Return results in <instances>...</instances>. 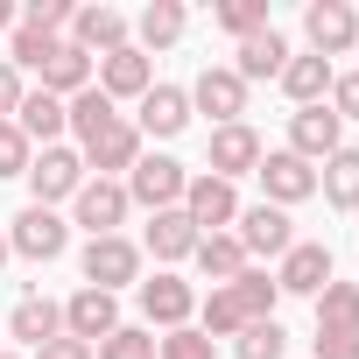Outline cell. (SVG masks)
I'll list each match as a JSON object with an SVG mask.
<instances>
[{
	"mask_svg": "<svg viewBox=\"0 0 359 359\" xmlns=\"http://www.w3.org/2000/svg\"><path fill=\"white\" fill-rule=\"evenodd\" d=\"M184 184H191V169H184V162H169V155H141V162L127 169V205L176 212V205H184Z\"/></svg>",
	"mask_w": 359,
	"mask_h": 359,
	"instance_id": "6da1fadb",
	"label": "cell"
},
{
	"mask_svg": "<svg viewBox=\"0 0 359 359\" xmlns=\"http://www.w3.org/2000/svg\"><path fill=\"white\" fill-rule=\"evenodd\" d=\"M141 275V247L134 240H120V233H106V240H92L85 247V289H120V282H134Z\"/></svg>",
	"mask_w": 359,
	"mask_h": 359,
	"instance_id": "7a4b0ae2",
	"label": "cell"
},
{
	"mask_svg": "<svg viewBox=\"0 0 359 359\" xmlns=\"http://www.w3.org/2000/svg\"><path fill=\"white\" fill-rule=\"evenodd\" d=\"M324 282H331V247L324 240H296L282 254V268H275V289L282 296H324Z\"/></svg>",
	"mask_w": 359,
	"mask_h": 359,
	"instance_id": "3957f363",
	"label": "cell"
},
{
	"mask_svg": "<svg viewBox=\"0 0 359 359\" xmlns=\"http://www.w3.org/2000/svg\"><path fill=\"white\" fill-rule=\"evenodd\" d=\"M29 191H36V205L78 198V191H85V155H71V148H43V155L29 162Z\"/></svg>",
	"mask_w": 359,
	"mask_h": 359,
	"instance_id": "277c9868",
	"label": "cell"
},
{
	"mask_svg": "<svg viewBox=\"0 0 359 359\" xmlns=\"http://www.w3.org/2000/svg\"><path fill=\"white\" fill-rule=\"evenodd\" d=\"M254 176H261V191H268V205H275V212H282V205L317 198V169H310L303 155H289V148H282V155H261V169H254Z\"/></svg>",
	"mask_w": 359,
	"mask_h": 359,
	"instance_id": "5b68a950",
	"label": "cell"
},
{
	"mask_svg": "<svg viewBox=\"0 0 359 359\" xmlns=\"http://www.w3.org/2000/svg\"><path fill=\"white\" fill-rule=\"evenodd\" d=\"M184 219H191L198 233H205V226L219 233V226L240 219V191L226 184V176H191V184H184Z\"/></svg>",
	"mask_w": 359,
	"mask_h": 359,
	"instance_id": "8992f818",
	"label": "cell"
},
{
	"mask_svg": "<svg viewBox=\"0 0 359 359\" xmlns=\"http://www.w3.org/2000/svg\"><path fill=\"white\" fill-rule=\"evenodd\" d=\"M303 29H310V57H324V64L359 43V15L345 8V0H317V8L303 15Z\"/></svg>",
	"mask_w": 359,
	"mask_h": 359,
	"instance_id": "52a82bcc",
	"label": "cell"
},
{
	"mask_svg": "<svg viewBox=\"0 0 359 359\" xmlns=\"http://www.w3.org/2000/svg\"><path fill=\"white\" fill-rule=\"evenodd\" d=\"M345 120L331 113V106H296V120H289V155H303V162H324V155H338L345 141Z\"/></svg>",
	"mask_w": 359,
	"mask_h": 359,
	"instance_id": "ba28073f",
	"label": "cell"
},
{
	"mask_svg": "<svg viewBox=\"0 0 359 359\" xmlns=\"http://www.w3.org/2000/svg\"><path fill=\"white\" fill-rule=\"evenodd\" d=\"M8 247H15V254H29V261H57V254L71 247V226H64V219H57L50 205H29V212L15 219Z\"/></svg>",
	"mask_w": 359,
	"mask_h": 359,
	"instance_id": "9c48e42d",
	"label": "cell"
},
{
	"mask_svg": "<svg viewBox=\"0 0 359 359\" xmlns=\"http://www.w3.org/2000/svg\"><path fill=\"white\" fill-rule=\"evenodd\" d=\"M261 169V134L247 127V120H233V127H212V176H254Z\"/></svg>",
	"mask_w": 359,
	"mask_h": 359,
	"instance_id": "30bf717a",
	"label": "cell"
},
{
	"mask_svg": "<svg viewBox=\"0 0 359 359\" xmlns=\"http://www.w3.org/2000/svg\"><path fill=\"white\" fill-rule=\"evenodd\" d=\"M191 106H198V113H212L219 127H233V120L247 113V85L233 78V64H212V71L191 85Z\"/></svg>",
	"mask_w": 359,
	"mask_h": 359,
	"instance_id": "8fae6325",
	"label": "cell"
},
{
	"mask_svg": "<svg viewBox=\"0 0 359 359\" xmlns=\"http://www.w3.org/2000/svg\"><path fill=\"white\" fill-rule=\"evenodd\" d=\"M71 43L85 57H113V50H127V15L120 8H78L71 15Z\"/></svg>",
	"mask_w": 359,
	"mask_h": 359,
	"instance_id": "7c38bea8",
	"label": "cell"
},
{
	"mask_svg": "<svg viewBox=\"0 0 359 359\" xmlns=\"http://www.w3.org/2000/svg\"><path fill=\"white\" fill-rule=\"evenodd\" d=\"M64 331L85 338V345H92V338H113V331H120V303H113L106 289H78V296L64 303Z\"/></svg>",
	"mask_w": 359,
	"mask_h": 359,
	"instance_id": "4fadbf2b",
	"label": "cell"
},
{
	"mask_svg": "<svg viewBox=\"0 0 359 359\" xmlns=\"http://www.w3.org/2000/svg\"><path fill=\"white\" fill-rule=\"evenodd\" d=\"M36 71H43V92H50V99H78V92H92V57H85L78 43H57Z\"/></svg>",
	"mask_w": 359,
	"mask_h": 359,
	"instance_id": "5bb4252c",
	"label": "cell"
},
{
	"mask_svg": "<svg viewBox=\"0 0 359 359\" xmlns=\"http://www.w3.org/2000/svg\"><path fill=\"white\" fill-rule=\"evenodd\" d=\"M191 127V92L184 85H148L141 92V134H184Z\"/></svg>",
	"mask_w": 359,
	"mask_h": 359,
	"instance_id": "9a60e30c",
	"label": "cell"
},
{
	"mask_svg": "<svg viewBox=\"0 0 359 359\" xmlns=\"http://www.w3.org/2000/svg\"><path fill=\"white\" fill-rule=\"evenodd\" d=\"M141 310H148V324L176 331V324H191L198 296H191V282H176V275H155V282H141Z\"/></svg>",
	"mask_w": 359,
	"mask_h": 359,
	"instance_id": "2e32d148",
	"label": "cell"
},
{
	"mask_svg": "<svg viewBox=\"0 0 359 359\" xmlns=\"http://www.w3.org/2000/svg\"><path fill=\"white\" fill-rule=\"evenodd\" d=\"M120 219H127V184L99 176V184H85V191H78V226H92V240H106Z\"/></svg>",
	"mask_w": 359,
	"mask_h": 359,
	"instance_id": "e0dca14e",
	"label": "cell"
},
{
	"mask_svg": "<svg viewBox=\"0 0 359 359\" xmlns=\"http://www.w3.org/2000/svg\"><path fill=\"white\" fill-rule=\"evenodd\" d=\"M155 85V71H148V57L127 43V50H113V57H99V92L106 99H141Z\"/></svg>",
	"mask_w": 359,
	"mask_h": 359,
	"instance_id": "ac0fdd59",
	"label": "cell"
},
{
	"mask_svg": "<svg viewBox=\"0 0 359 359\" xmlns=\"http://www.w3.org/2000/svg\"><path fill=\"white\" fill-rule=\"evenodd\" d=\"M247 254H289L296 247V233H289V212H275V205H254V212H240V233H233Z\"/></svg>",
	"mask_w": 359,
	"mask_h": 359,
	"instance_id": "d6986e66",
	"label": "cell"
},
{
	"mask_svg": "<svg viewBox=\"0 0 359 359\" xmlns=\"http://www.w3.org/2000/svg\"><path fill=\"white\" fill-rule=\"evenodd\" d=\"M8 331L22 338V345H50V338H64V303H50V296H22L15 303V317H8Z\"/></svg>",
	"mask_w": 359,
	"mask_h": 359,
	"instance_id": "ffe728a7",
	"label": "cell"
},
{
	"mask_svg": "<svg viewBox=\"0 0 359 359\" xmlns=\"http://www.w3.org/2000/svg\"><path fill=\"white\" fill-rule=\"evenodd\" d=\"M198 240H205V233L184 219V205L148 219V254H155V261H184V254H198Z\"/></svg>",
	"mask_w": 359,
	"mask_h": 359,
	"instance_id": "44dd1931",
	"label": "cell"
},
{
	"mask_svg": "<svg viewBox=\"0 0 359 359\" xmlns=\"http://www.w3.org/2000/svg\"><path fill=\"white\" fill-rule=\"evenodd\" d=\"M22 134H29V148L43 141V148H57V134L71 127V113H64V99H50V92H22V120H15Z\"/></svg>",
	"mask_w": 359,
	"mask_h": 359,
	"instance_id": "7402d4cb",
	"label": "cell"
},
{
	"mask_svg": "<svg viewBox=\"0 0 359 359\" xmlns=\"http://www.w3.org/2000/svg\"><path fill=\"white\" fill-rule=\"evenodd\" d=\"M85 162L106 176V169H134L141 162V127H127V120H113L99 141H85Z\"/></svg>",
	"mask_w": 359,
	"mask_h": 359,
	"instance_id": "603a6c76",
	"label": "cell"
},
{
	"mask_svg": "<svg viewBox=\"0 0 359 359\" xmlns=\"http://www.w3.org/2000/svg\"><path fill=\"white\" fill-rule=\"evenodd\" d=\"M282 64H289V43H282L275 29H261V36H247V43H240L233 78H240V85H247V78H282Z\"/></svg>",
	"mask_w": 359,
	"mask_h": 359,
	"instance_id": "cb8c5ba5",
	"label": "cell"
},
{
	"mask_svg": "<svg viewBox=\"0 0 359 359\" xmlns=\"http://www.w3.org/2000/svg\"><path fill=\"white\" fill-rule=\"evenodd\" d=\"M331 78H338V71H331L324 57H289V64H282V92H289L296 106H324Z\"/></svg>",
	"mask_w": 359,
	"mask_h": 359,
	"instance_id": "d4e9b609",
	"label": "cell"
},
{
	"mask_svg": "<svg viewBox=\"0 0 359 359\" xmlns=\"http://www.w3.org/2000/svg\"><path fill=\"white\" fill-rule=\"evenodd\" d=\"M317 331L359 338V282H324V296H317Z\"/></svg>",
	"mask_w": 359,
	"mask_h": 359,
	"instance_id": "484cf974",
	"label": "cell"
},
{
	"mask_svg": "<svg viewBox=\"0 0 359 359\" xmlns=\"http://www.w3.org/2000/svg\"><path fill=\"white\" fill-rule=\"evenodd\" d=\"M317 191H324L338 212H359V148H338V155H324Z\"/></svg>",
	"mask_w": 359,
	"mask_h": 359,
	"instance_id": "4316f807",
	"label": "cell"
},
{
	"mask_svg": "<svg viewBox=\"0 0 359 359\" xmlns=\"http://www.w3.org/2000/svg\"><path fill=\"white\" fill-rule=\"evenodd\" d=\"M198 268L226 289V282H240V275H247V247H240L233 233H205V240H198Z\"/></svg>",
	"mask_w": 359,
	"mask_h": 359,
	"instance_id": "83f0119b",
	"label": "cell"
},
{
	"mask_svg": "<svg viewBox=\"0 0 359 359\" xmlns=\"http://www.w3.org/2000/svg\"><path fill=\"white\" fill-rule=\"evenodd\" d=\"M184 22H191V15L176 8V0H155V8H141V43H134V50H141V57H148V50H169L176 36H184Z\"/></svg>",
	"mask_w": 359,
	"mask_h": 359,
	"instance_id": "f1b7e54d",
	"label": "cell"
},
{
	"mask_svg": "<svg viewBox=\"0 0 359 359\" xmlns=\"http://www.w3.org/2000/svg\"><path fill=\"white\" fill-rule=\"evenodd\" d=\"M64 113H71V127H78V141H99V134H106V127L120 120V113H113V99H106L99 85H92V92H78V99H71Z\"/></svg>",
	"mask_w": 359,
	"mask_h": 359,
	"instance_id": "f546056e",
	"label": "cell"
},
{
	"mask_svg": "<svg viewBox=\"0 0 359 359\" xmlns=\"http://www.w3.org/2000/svg\"><path fill=\"white\" fill-rule=\"evenodd\" d=\"M233 296H240V310H247V324H261V317H275V303H282V289H275V275H261V268H247L240 282H226Z\"/></svg>",
	"mask_w": 359,
	"mask_h": 359,
	"instance_id": "4dcf8cb0",
	"label": "cell"
},
{
	"mask_svg": "<svg viewBox=\"0 0 359 359\" xmlns=\"http://www.w3.org/2000/svg\"><path fill=\"white\" fill-rule=\"evenodd\" d=\"M198 317H205V338H240V331H247V310H240L233 289H212Z\"/></svg>",
	"mask_w": 359,
	"mask_h": 359,
	"instance_id": "1f68e13d",
	"label": "cell"
},
{
	"mask_svg": "<svg viewBox=\"0 0 359 359\" xmlns=\"http://www.w3.org/2000/svg\"><path fill=\"white\" fill-rule=\"evenodd\" d=\"M282 352H289V331L275 317H261V324L240 331V359H282Z\"/></svg>",
	"mask_w": 359,
	"mask_h": 359,
	"instance_id": "d6a6232c",
	"label": "cell"
},
{
	"mask_svg": "<svg viewBox=\"0 0 359 359\" xmlns=\"http://www.w3.org/2000/svg\"><path fill=\"white\" fill-rule=\"evenodd\" d=\"M219 29H233L240 43L261 36V29H268V0H226V8H219Z\"/></svg>",
	"mask_w": 359,
	"mask_h": 359,
	"instance_id": "836d02e7",
	"label": "cell"
},
{
	"mask_svg": "<svg viewBox=\"0 0 359 359\" xmlns=\"http://www.w3.org/2000/svg\"><path fill=\"white\" fill-rule=\"evenodd\" d=\"M92 352H99V359H155V338H148V331H134V324H120V331H113V338H99Z\"/></svg>",
	"mask_w": 359,
	"mask_h": 359,
	"instance_id": "e575fe53",
	"label": "cell"
},
{
	"mask_svg": "<svg viewBox=\"0 0 359 359\" xmlns=\"http://www.w3.org/2000/svg\"><path fill=\"white\" fill-rule=\"evenodd\" d=\"M155 359H212V338L191 331V324H176L169 338H155Z\"/></svg>",
	"mask_w": 359,
	"mask_h": 359,
	"instance_id": "d590c367",
	"label": "cell"
},
{
	"mask_svg": "<svg viewBox=\"0 0 359 359\" xmlns=\"http://www.w3.org/2000/svg\"><path fill=\"white\" fill-rule=\"evenodd\" d=\"M29 134L15 127V120H0V176H29Z\"/></svg>",
	"mask_w": 359,
	"mask_h": 359,
	"instance_id": "8d00e7d4",
	"label": "cell"
},
{
	"mask_svg": "<svg viewBox=\"0 0 359 359\" xmlns=\"http://www.w3.org/2000/svg\"><path fill=\"white\" fill-rule=\"evenodd\" d=\"M71 22V8H64V0H29V22L22 29H36V36H57Z\"/></svg>",
	"mask_w": 359,
	"mask_h": 359,
	"instance_id": "74e56055",
	"label": "cell"
},
{
	"mask_svg": "<svg viewBox=\"0 0 359 359\" xmlns=\"http://www.w3.org/2000/svg\"><path fill=\"white\" fill-rule=\"evenodd\" d=\"M50 50H57V36H36V29H15V57H8V64H43Z\"/></svg>",
	"mask_w": 359,
	"mask_h": 359,
	"instance_id": "f35d334b",
	"label": "cell"
},
{
	"mask_svg": "<svg viewBox=\"0 0 359 359\" xmlns=\"http://www.w3.org/2000/svg\"><path fill=\"white\" fill-rule=\"evenodd\" d=\"M331 113L338 120H359V71L352 78H331Z\"/></svg>",
	"mask_w": 359,
	"mask_h": 359,
	"instance_id": "ab89813d",
	"label": "cell"
},
{
	"mask_svg": "<svg viewBox=\"0 0 359 359\" xmlns=\"http://www.w3.org/2000/svg\"><path fill=\"white\" fill-rule=\"evenodd\" d=\"M8 113H22V71L0 57V120H8Z\"/></svg>",
	"mask_w": 359,
	"mask_h": 359,
	"instance_id": "60d3db41",
	"label": "cell"
},
{
	"mask_svg": "<svg viewBox=\"0 0 359 359\" xmlns=\"http://www.w3.org/2000/svg\"><path fill=\"white\" fill-rule=\"evenodd\" d=\"M36 359H99V352H92L85 338H71V331H64V338H50V345H43Z\"/></svg>",
	"mask_w": 359,
	"mask_h": 359,
	"instance_id": "b9f144b4",
	"label": "cell"
},
{
	"mask_svg": "<svg viewBox=\"0 0 359 359\" xmlns=\"http://www.w3.org/2000/svg\"><path fill=\"white\" fill-rule=\"evenodd\" d=\"M317 359H359V338H338V331H317Z\"/></svg>",
	"mask_w": 359,
	"mask_h": 359,
	"instance_id": "7bdbcfd3",
	"label": "cell"
},
{
	"mask_svg": "<svg viewBox=\"0 0 359 359\" xmlns=\"http://www.w3.org/2000/svg\"><path fill=\"white\" fill-rule=\"evenodd\" d=\"M0 29H15V8H8V0H0Z\"/></svg>",
	"mask_w": 359,
	"mask_h": 359,
	"instance_id": "ee69618b",
	"label": "cell"
},
{
	"mask_svg": "<svg viewBox=\"0 0 359 359\" xmlns=\"http://www.w3.org/2000/svg\"><path fill=\"white\" fill-rule=\"evenodd\" d=\"M8 254H15V247H8V233H0V261H8Z\"/></svg>",
	"mask_w": 359,
	"mask_h": 359,
	"instance_id": "f6af8a7d",
	"label": "cell"
},
{
	"mask_svg": "<svg viewBox=\"0 0 359 359\" xmlns=\"http://www.w3.org/2000/svg\"><path fill=\"white\" fill-rule=\"evenodd\" d=\"M0 359H15V352H0Z\"/></svg>",
	"mask_w": 359,
	"mask_h": 359,
	"instance_id": "bcb514c9",
	"label": "cell"
}]
</instances>
